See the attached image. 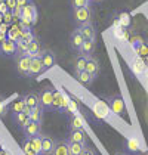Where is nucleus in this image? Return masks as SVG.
I'll use <instances>...</instances> for the list:
<instances>
[{
    "label": "nucleus",
    "mask_w": 148,
    "mask_h": 155,
    "mask_svg": "<svg viewBox=\"0 0 148 155\" xmlns=\"http://www.w3.org/2000/svg\"><path fill=\"white\" fill-rule=\"evenodd\" d=\"M21 25L24 30L31 28L33 25L37 24L39 21V11H37V6L34 5V2L28 3L27 6L22 8V13H21Z\"/></svg>",
    "instance_id": "obj_1"
},
{
    "label": "nucleus",
    "mask_w": 148,
    "mask_h": 155,
    "mask_svg": "<svg viewBox=\"0 0 148 155\" xmlns=\"http://www.w3.org/2000/svg\"><path fill=\"white\" fill-rule=\"evenodd\" d=\"M70 104V97L67 96V93L64 90L59 89H53V105L52 109L53 111H67Z\"/></svg>",
    "instance_id": "obj_2"
},
{
    "label": "nucleus",
    "mask_w": 148,
    "mask_h": 155,
    "mask_svg": "<svg viewBox=\"0 0 148 155\" xmlns=\"http://www.w3.org/2000/svg\"><path fill=\"white\" fill-rule=\"evenodd\" d=\"M30 65H31V56L30 55L16 56V71L19 75L30 77Z\"/></svg>",
    "instance_id": "obj_3"
},
{
    "label": "nucleus",
    "mask_w": 148,
    "mask_h": 155,
    "mask_svg": "<svg viewBox=\"0 0 148 155\" xmlns=\"http://www.w3.org/2000/svg\"><path fill=\"white\" fill-rule=\"evenodd\" d=\"M73 16L74 21L79 25L90 22V18H92V11H90V6H85V8H77L73 9Z\"/></svg>",
    "instance_id": "obj_4"
},
{
    "label": "nucleus",
    "mask_w": 148,
    "mask_h": 155,
    "mask_svg": "<svg viewBox=\"0 0 148 155\" xmlns=\"http://www.w3.org/2000/svg\"><path fill=\"white\" fill-rule=\"evenodd\" d=\"M108 105H110V109L116 114V115H123L126 112V105H124L123 97L120 95H114L108 99Z\"/></svg>",
    "instance_id": "obj_5"
},
{
    "label": "nucleus",
    "mask_w": 148,
    "mask_h": 155,
    "mask_svg": "<svg viewBox=\"0 0 148 155\" xmlns=\"http://www.w3.org/2000/svg\"><path fill=\"white\" fill-rule=\"evenodd\" d=\"M40 104L45 109H52L53 105V87H45L40 92Z\"/></svg>",
    "instance_id": "obj_6"
},
{
    "label": "nucleus",
    "mask_w": 148,
    "mask_h": 155,
    "mask_svg": "<svg viewBox=\"0 0 148 155\" xmlns=\"http://www.w3.org/2000/svg\"><path fill=\"white\" fill-rule=\"evenodd\" d=\"M46 70L45 64L42 56H37V58H31V65H30V77H34V75H40L42 72Z\"/></svg>",
    "instance_id": "obj_7"
},
{
    "label": "nucleus",
    "mask_w": 148,
    "mask_h": 155,
    "mask_svg": "<svg viewBox=\"0 0 148 155\" xmlns=\"http://www.w3.org/2000/svg\"><path fill=\"white\" fill-rule=\"evenodd\" d=\"M85 37H83V34H82V31L77 28V30H74L73 33H71V36H70V45H71V48L74 49V50H80V48L83 46V43H85Z\"/></svg>",
    "instance_id": "obj_8"
},
{
    "label": "nucleus",
    "mask_w": 148,
    "mask_h": 155,
    "mask_svg": "<svg viewBox=\"0 0 148 155\" xmlns=\"http://www.w3.org/2000/svg\"><path fill=\"white\" fill-rule=\"evenodd\" d=\"M0 53L5 56H13L16 55V41H13L11 38H6L3 41V45L0 46Z\"/></svg>",
    "instance_id": "obj_9"
},
{
    "label": "nucleus",
    "mask_w": 148,
    "mask_h": 155,
    "mask_svg": "<svg viewBox=\"0 0 148 155\" xmlns=\"http://www.w3.org/2000/svg\"><path fill=\"white\" fill-rule=\"evenodd\" d=\"M22 130H24V134L27 137H34V136L42 133V124H40V123H36V121H30Z\"/></svg>",
    "instance_id": "obj_10"
},
{
    "label": "nucleus",
    "mask_w": 148,
    "mask_h": 155,
    "mask_svg": "<svg viewBox=\"0 0 148 155\" xmlns=\"http://www.w3.org/2000/svg\"><path fill=\"white\" fill-rule=\"evenodd\" d=\"M67 139L71 140V142L86 143L87 136H86V133H85V130H82V129H70V134H68Z\"/></svg>",
    "instance_id": "obj_11"
},
{
    "label": "nucleus",
    "mask_w": 148,
    "mask_h": 155,
    "mask_svg": "<svg viewBox=\"0 0 148 155\" xmlns=\"http://www.w3.org/2000/svg\"><path fill=\"white\" fill-rule=\"evenodd\" d=\"M43 136V148H42V154L43 155H52L53 149H55V145L56 140L53 137H50L48 134H42Z\"/></svg>",
    "instance_id": "obj_12"
},
{
    "label": "nucleus",
    "mask_w": 148,
    "mask_h": 155,
    "mask_svg": "<svg viewBox=\"0 0 148 155\" xmlns=\"http://www.w3.org/2000/svg\"><path fill=\"white\" fill-rule=\"evenodd\" d=\"M79 30L82 31L83 37L86 40H95L96 38V31H95V27L92 22H86V24H82L79 27Z\"/></svg>",
    "instance_id": "obj_13"
},
{
    "label": "nucleus",
    "mask_w": 148,
    "mask_h": 155,
    "mask_svg": "<svg viewBox=\"0 0 148 155\" xmlns=\"http://www.w3.org/2000/svg\"><path fill=\"white\" fill-rule=\"evenodd\" d=\"M22 33H24V28H22V25L16 24V22H13L12 25H9V31H8V38H11L13 41H18L21 36H22Z\"/></svg>",
    "instance_id": "obj_14"
},
{
    "label": "nucleus",
    "mask_w": 148,
    "mask_h": 155,
    "mask_svg": "<svg viewBox=\"0 0 148 155\" xmlns=\"http://www.w3.org/2000/svg\"><path fill=\"white\" fill-rule=\"evenodd\" d=\"M42 59H43V64L46 67V70H50L56 65V56L52 50H43V55H42Z\"/></svg>",
    "instance_id": "obj_15"
},
{
    "label": "nucleus",
    "mask_w": 148,
    "mask_h": 155,
    "mask_svg": "<svg viewBox=\"0 0 148 155\" xmlns=\"http://www.w3.org/2000/svg\"><path fill=\"white\" fill-rule=\"evenodd\" d=\"M52 155H70V149H68V140L62 139V140H56L55 149Z\"/></svg>",
    "instance_id": "obj_16"
},
{
    "label": "nucleus",
    "mask_w": 148,
    "mask_h": 155,
    "mask_svg": "<svg viewBox=\"0 0 148 155\" xmlns=\"http://www.w3.org/2000/svg\"><path fill=\"white\" fill-rule=\"evenodd\" d=\"M93 50H95V40H85V43L80 48L79 53L83 55V56H86V58H89V56H92Z\"/></svg>",
    "instance_id": "obj_17"
},
{
    "label": "nucleus",
    "mask_w": 148,
    "mask_h": 155,
    "mask_svg": "<svg viewBox=\"0 0 148 155\" xmlns=\"http://www.w3.org/2000/svg\"><path fill=\"white\" fill-rule=\"evenodd\" d=\"M76 77H77V80H79L80 83L86 84V86L92 84V81L95 80V75H92V74L89 71H86V70H83V71H76Z\"/></svg>",
    "instance_id": "obj_18"
},
{
    "label": "nucleus",
    "mask_w": 148,
    "mask_h": 155,
    "mask_svg": "<svg viewBox=\"0 0 148 155\" xmlns=\"http://www.w3.org/2000/svg\"><path fill=\"white\" fill-rule=\"evenodd\" d=\"M28 55L31 58H37L43 55V50L40 49V41H37V38L28 43Z\"/></svg>",
    "instance_id": "obj_19"
},
{
    "label": "nucleus",
    "mask_w": 148,
    "mask_h": 155,
    "mask_svg": "<svg viewBox=\"0 0 148 155\" xmlns=\"http://www.w3.org/2000/svg\"><path fill=\"white\" fill-rule=\"evenodd\" d=\"M13 121H15V124L18 126V127H21V129H24L25 126L31 121V118L24 114V112H13Z\"/></svg>",
    "instance_id": "obj_20"
},
{
    "label": "nucleus",
    "mask_w": 148,
    "mask_h": 155,
    "mask_svg": "<svg viewBox=\"0 0 148 155\" xmlns=\"http://www.w3.org/2000/svg\"><path fill=\"white\" fill-rule=\"evenodd\" d=\"M68 140V139H67ZM86 143H80V142H71L68 140V149H70V155H82V152L85 151Z\"/></svg>",
    "instance_id": "obj_21"
},
{
    "label": "nucleus",
    "mask_w": 148,
    "mask_h": 155,
    "mask_svg": "<svg viewBox=\"0 0 148 155\" xmlns=\"http://www.w3.org/2000/svg\"><path fill=\"white\" fill-rule=\"evenodd\" d=\"M86 71H89L92 75H95V77L99 74V62L95 59V58H92V56H89V58H87Z\"/></svg>",
    "instance_id": "obj_22"
},
{
    "label": "nucleus",
    "mask_w": 148,
    "mask_h": 155,
    "mask_svg": "<svg viewBox=\"0 0 148 155\" xmlns=\"http://www.w3.org/2000/svg\"><path fill=\"white\" fill-rule=\"evenodd\" d=\"M22 99H24L25 105L31 108H36L40 105V96H37L36 93H27V95L22 96Z\"/></svg>",
    "instance_id": "obj_23"
},
{
    "label": "nucleus",
    "mask_w": 148,
    "mask_h": 155,
    "mask_svg": "<svg viewBox=\"0 0 148 155\" xmlns=\"http://www.w3.org/2000/svg\"><path fill=\"white\" fill-rule=\"evenodd\" d=\"M85 127V120L80 114H73L71 120H70V129H82Z\"/></svg>",
    "instance_id": "obj_24"
},
{
    "label": "nucleus",
    "mask_w": 148,
    "mask_h": 155,
    "mask_svg": "<svg viewBox=\"0 0 148 155\" xmlns=\"http://www.w3.org/2000/svg\"><path fill=\"white\" fill-rule=\"evenodd\" d=\"M43 111H45V108L42 107V104L39 105V107L33 108V112H31V121H36V123H40L42 124V120H43Z\"/></svg>",
    "instance_id": "obj_25"
},
{
    "label": "nucleus",
    "mask_w": 148,
    "mask_h": 155,
    "mask_svg": "<svg viewBox=\"0 0 148 155\" xmlns=\"http://www.w3.org/2000/svg\"><path fill=\"white\" fill-rule=\"evenodd\" d=\"M86 62H87L86 56L79 55L76 58V62H74V71H83V70H86Z\"/></svg>",
    "instance_id": "obj_26"
},
{
    "label": "nucleus",
    "mask_w": 148,
    "mask_h": 155,
    "mask_svg": "<svg viewBox=\"0 0 148 155\" xmlns=\"http://www.w3.org/2000/svg\"><path fill=\"white\" fill-rule=\"evenodd\" d=\"M21 55H28V43L24 40L16 41V56H21Z\"/></svg>",
    "instance_id": "obj_27"
},
{
    "label": "nucleus",
    "mask_w": 148,
    "mask_h": 155,
    "mask_svg": "<svg viewBox=\"0 0 148 155\" xmlns=\"http://www.w3.org/2000/svg\"><path fill=\"white\" fill-rule=\"evenodd\" d=\"M126 148H127L129 152H133V154H136V152L141 151V145H139V142H138L136 139H127Z\"/></svg>",
    "instance_id": "obj_28"
},
{
    "label": "nucleus",
    "mask_w": 148,
    "mask_h": 155,
    "mask_svg": "<svg viewBox=\"0 0 148 155\" xmlns=\"http://www.w3.org/2000/svg\"><path fill=\"white\" fill-rule=\"evenodd\" d=\"M130 45H132V48H133V50H135L136 53H138V52L141 50V48H142V46L145 45V41H144V40H142L141 37H138V36H136V37H133V38H132Z\"/></svg>",
    "instance_id": "obj_29"
},
{
    "label": "nucleus",
    "mask_w": 148,
    "mask_h": 155,
    "mask_svg": "<svg viewBox=\"0 0 148 155\" xmlns=\"http://www.w3.org/2000/svg\"><path fill=\"white\" fill-rule=\"evenodd\" d=\"M25 108V102L24 99H19V101H15L12 105H11V109H12V112H22Z\"/></svg>",
    "instance_id": "obj_30"
},
{
    "label": "nucleus",
    "mask_w": 148,
    "mask_h": 155,
    "mask_svg": "<svg viewBox=\"0 0 148 155\" xmlns=\"http://www.w3.org/2000/svg\"><path fill=\"white\" fill-rule=\"evenodd\" d=\"M132 68H133V71H135L136 74H141L142 71H145V65H144V62L139 59V58L132 62Z\"/></svg>",
    "instance_id": "obj_31"
},
{
    "label": "nucleus",
    "mask_w": 148,
    "mask_h": 155,
    "mask_svg": "<svg viewBox=\"0 0 148 155\" xmlns=\"http://www.w3.org/2000/svg\"><path fill=\"white\" fill-rule=\"evenodd\" d=\"M19 40H24V41H27V43H30V41L36 40V36L33 34L31 28H28V30H24V33H22V36H21Z\"/></svg>",
    "instance_id": "obj_32"
},
{
    "label": "nucleus",
    "mask_w": 148,
    "mask_h": 155,
    "mask_svg": "<svg viewBox=\"0 0 148 155\" xmlns=\"http://www.w3.org/2000/svg\"><path fill=\"white\" fill-rule=\"evenodd\" d=\"M70 2H71V6H73V9H77V8L90 6V2H92V0H70Z\"/></svg>",
    "instance_id": "obj_33"
},
{
    "label": "nucleus",
    "mask_w": 148,
    "mask_h": 155,
    "mask_svg": "<svg viewBox=\"0 0 148 155\" xmlns=\"http://www.w3.org/2000/svg\"><path fill=\"white\" fill-rule=\"evenodd\" d=\"M3 22L8 25H12L13 22H16L15 19V15H13V11H8V12L3 15Z\"/></svg>",
    "instance_id": "obj_34"
},
{
    "label": "nucleus",
    "mask_w": 148,
    "mask_h": 155,
    "mask_svg": "<svg viewBox=\"0 0 148 155\" xmlns=\"http://www.w3.org/2000/svg\"><path fill=\"white\" fill-rule=\"evenodd\" d=\"M8 11H11V9H9V6H8V3H6V2H0V13H2V15H5Z\"/></svg>",
    "instance_id": "obj_35"
},
{
    "label": "nucleus",
    "mask_w": 148,
    "mask_h": 155,
    "mask_svg": "<svg viewBox=\"0 0 148 155\" xmlns=\"http://www.w3.org/2000/svg\"><path fill=\"white\" fill-rule=\"evenodd\" d=\"M120 24L124 25V27L129 25V15H127V13H123V15L120 16Z\"/></svg>",
    "instance_id": "obj_36"
},
{
    "label": "nucleus",
    "mask_w": 148,
    "mask_h": 155,
    "mask_svg": "<svg viewBox=\"0 0 148 155\" xmlns=\"http://www.w3.org/2000/svg\"><path fill=\"white\" fill-rule=\"evenodd\" d=\"M6 3H8V6H9L11 11H13L18 6V0H6Z\"/></svg>",
    "instance_id": "obj_37"
},
{
    "label": "nucleus",
    "mask_w": 148,
    "mask_h": 155,
    "mask_svg": "<svg viewBox=\"0 0 148 155\" xmlns=\"http://www.w3.org/2000/svg\"><path fill=\"white\" fill-rule=\"evenodd\" d=\"M138 55H141V56H147L148 55V46L147 45H144V46L141 48V50L138 52Z\"/></svg>",
    "instance_id": "obj_38"
},
{
    "label": "nucleus",
    "mask_w": 148,
    "mask_h": 155,
    "mask_svg": "<svg viewBox=\"0 0 148 155\" xmlns=\"http://www.w3.org/2000/svg\"><path fill=\"white\" fill-rule=\"evenodd\" d=\"M82 155H96V154H95V151H93L92 148L86 146V148H85V151L82 152Z\"/></svg>",
    "instance_id": "obj_39"
},
{
    "label": "nucleus",
    "mask_w": 148,
    "mask_h": 155,
    "mask_svg": "<svg viewBox=\"0 0 148 155\" xmlns=\"http://www.w3.org/2000/svg\"><path fill=\"white\" fill-rule=\"evenodd\" d=\"M6 101L5 99H0V114H3L5 112V109H6Z\"/></svg>",
    "instance_id": "obj_40"
},
{
    "label": "nucleus",
    "mask_w": 148,
    "mask_h": 155,
    "mask_svg": "<svg viewBox=\"0 0 148 155\" xmlns=\"http://www.w3.org/2000/svg\"><path fill=\"white\" fill-rule=\"evenodd\" d=\"M31 2H33V0H18V6H22V8H24L28 3H31Z\"/></svg>",
    "instance_id": "obj_41"
},
{
    "label": "nucleus",
    "mask_w": 148,
    "mask_h": 155,
    "mask_svg": "<svg viewBox=\"0 0 148 155\" xmlns=\"http://www.w3.org/2000/svg\"><path fill=\"white\" fill-rule=\"evenodd\" d=\"M6 38H8V37L5 36V34H2V33H0V46H2V45H3V41H5V40H6Z\"/></svg>",
    "instance_id": "obj_42"
},
{
    "label": "nucleus",
    "mask_w": 148,
    "mask_h": 155,
    "mask_svg": "<svg viewBox=\"0 0 148 155\" xmlns=\"http://www.w3.org/2000/svg\"><path fill=\"white\" fill-rule=\"evenodd\" d=\"M0 155H9V154H8L6 151H0Z\"/></svg>",
    "instance_id": "obj_43"
},
{
    "label": "nucleus",
    "mask_w": 148,
    "mask_h": 155,
    "mask_svg": "<svg viewBox=\"0 0 148 155\" xmlns=\"http://www.w3.org/2000/svg\"><path fill=\"white\" fill-rule=\"evenodd\" d=\"M2 22H3V15L0 13V24H2Z\"/></svg>",
    "instance_id": "obj_44"
},
{
    "label": "nucleus",
    "mask_w": 148,
    "mask_h": 155,
    "mask_svg": "<svg viewBox=\"0 0 148 155\" xmlns=\"http://www.w3.org/2000/svg\"><path fill=\"white\" fill-rule=\"evenodd\" d=\"M117 155H126V154H122V152H119V154H117Z\"/></svg>",
    "instance_id": "obj_45"
},
{
    "label": "nucleus",
    "mask_w": 148,
    "mask_h": 155,
    "mask_svg": "<svg viewBox=\"0 0 148 155\" xmlns=\"http://www.w3.org/2000/svg\"><path fill=\"white\" fill-rule=\"evenodd\" d=\"M0 2H6V0H0Z\"/></svg>",
    "instance_id": "obj_46"
},
{
    "label": "nucleus",
    "mask_w": 148,
    "mask_h": 155,
    "mask_svg": "<svg viewBox=\"0 0 148 155\" xmlns=\"http://www.w3.org/2000/svg\"><path fill=\"white\" fill-rule=\"evenodd\" d=\"M0 151H2V146H0Z\"/></svg>",
    "instance_id": "obj_47"
},
{
    "label": "nucleus",
    "mask_w": 148,
    "mask_h": 155,
    "mask_svg": "<svg viewBox=\"0 0 148 155\" xmlns=\"http://www.w3.org/2000/svg\"><path fill=\"white\" fill-rule=\"evenodd\" d=\"M145 155H148V152H147V154H145Z\"/></svg>",
    "instance_id": "obj_48"
},
{
    "label": "nucleus",
    "mask_w": 148,
    "mask_h": 155,
    "mask_svg": "<svg viewBox=\"0 0 148 155\" xmlns=\"http://www.w3.org/2000/svg\"><path fill=\"white\" fill-rule=\"evenodd\" d=\"M92 2H95V0H92Z\"/></svg>",
    "instance_id": "obj_49"
}]
</instances>
